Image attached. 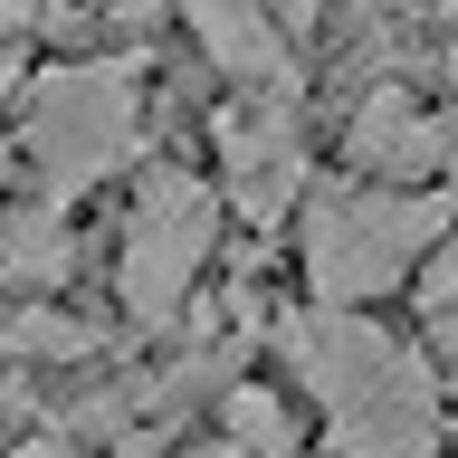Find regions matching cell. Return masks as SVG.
I'll list each match as a JSON object with an SVG mask.
<instances>
[{
    "label": "cell",
    "mask_w": 458,
    "mask_h": 458,
    "mask_svg": "<svg viewBox=\"0 0 458 458\" xmlns=\"http://www.w3.org/2000/svg\"><path fill=\"white\" fill-rule=\"evenodd\" d=\"M429 143H449V134H429L420 114L401 106V96H372V106H363V134H353V153H363V163H392V172H401V163H420Z\"/></svg>",
    "instance_id": "6"
},
{
    "label": "cell",
    "mask_w": 458,
    "mask_h": 458,
    "mask_svg": "<svg viewBox=\"0 0 458 458\" xmlns=\"http://www.w3.org/2000/svg\"><path fill=\"white\" fill-rule=\"evenodd\" d=\"M191 20H200V38H210V57H220L229 77H249V86L286 77V48L267 38V20H258L249 0H191Z\"/></svg>",
    "instance_id": "5"
},
{
    "label": "cell",
    "mask_w": 458,
    "mask_h": 458,
    "mask_svg": "<svg viewBox=\"0 0 458 458\" xmlns=\"http://www.w3.org/2000/svg\"><path fill=\"white\" fill-rule=\"evenodd\" d=\"M20 29H29V0H0V96L20 86Z\"/></svg>",
    "instance_id": "7"
},
{
    "label": "cell",
    "mask_w": 458,
    "mask_h": 458,
    "mask_svg": "<svg viewBox=\"0 0 458 458\" xmlns=\"http://www.w3.org/2000/svg\"><path fill=\"white\" fill-rule=\"evenodd\" d=\"M134 143V86L114 67H57L29 96V153L57 191H77L96 172H114V153Z\"/></svg>",
    "instance_id": "1"
},
{
    "label": "cell",
    "mask_w": 458,
    "mask_h": 458,
    "mask_svg": "<svg viewBox=\"0 0 458 458\" xmlns=\"http://www.w3.org/2000/svg\"><path fill=\"white\" fill-rule=\"evenodd\" d=\"M220 134H229V172H239L249 210L267 220V210L296 191V172H306V163H296V143H286V124H277V114H239V106H229Z\"/></svg>",
    "instance_id": "4"
},
{
    "label": "cell",
    "mask_w": 458,
    "mask_h": 458,
    "mask_svg": "<svg viewBox=\"0 0 458 458\" xmlns=\"http://www.w3.org/2000/svg\"><path fill=\"white\" fill-rule=\"evenodd\" d=\"M429 229H439V200H382V191L325 200L315 210V239H306L315 286L325 296H372V286H392L429 249Z\"/></svg>",
    "instance_id": "2"
},
{
    "label": "cell",
    "mask_w": 458,
    "mask_h": 458,
    "mask_svg": "<svg viewBox=\"0 0 458 458\" xmlns=\"http://www.w3.org/2000/svg\"><path fill=\"white\" fill-rule=\"evenodd\" d=\"M200 249H210V200H200V182L163 172V182L143 191V210H134V239H124V296H134L143 315H163L172 296H182Z\"/></svg>",
    "instance_id": "3"
}]
</instances>
